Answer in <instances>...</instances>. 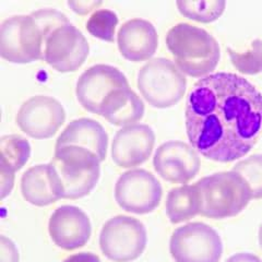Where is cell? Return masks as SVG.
Instances as JSON below:
<instances>
[{
	"mask_svg": "<svg viewBox=\"0 0 262 262\" xmlns=\"http://www.w3.org/2000/svg\"><path fill=\"white\" fill-rule=\"evenodd\" d=\"M169 252L175 262H220L223 243L214 228L202 222H192L173 232Z\"/></svg>",
	"mask_w": 262,
	"mask_h": 262,
	"instance_id": "ba28073f",
	"label": "cell"
},
{
	"mask_svg": "<svg viewBox=\"0 0 262 262\" xmlns=\"http://www.w3.org/2000/svg\"><path fill=\"white\" fill-rule=\"evenodd\" d=\"M232 170L246 180L251 190L252 199H262V154L251 155L239 161Z\"/></svg>",
	"mask_w": 262,
	"mask_h": 262,
	"instance_id": "cb8c5ba5",
	"label": "cell"
},
{
	"mask_svg": "<svg viewBox=\"0 0 262 262\" xmlns=\"http://www.w3.org/2000/svg\"><path fill=\"white\" fill-rule=\"evenodd\" d=\"M117 44L120 54L126 59L134 62L149 60L158 51V31L150 21L131 19L120 27Z\"/></svg>",
	"mask_w": 262,
	"mask_h": 262,
	"instance_id": "2e32d148",
	"label": "cell"
},
{
	"mask_svg": "<svg viewBox=\"0 0 262 262\" xmlns=\"http://www.w3.org/2000/svg\"><path fill=\"white\" fill-rule=\"evenodd\" d=\"M157 173L166 182L187 184L198 175L201 161L199 153L183 141H167L161 144L153 158Z\"/></svg>",
	"mask_w": 262,
	"mask_h": 262,
	"instance_id": "4fadbf2b",
	"label": "cell"
},
{
	"mask_svg": "<svg viewBox=\"0 0 262 262\" xmlns=\"http://www.w3.org/2000/svg\"><path fill=\"white\" fill-rule=\"evenodd\" d=\"M225 262H262V260L253 253L250 252H239L229 257Z\"/></svg>",
	"mask_w": 262,
	"mask_h": 262,
	"instance_id": "f546056e",
	"label": "cell"
},
{
	"mask_svg": "<svg viewBox=\"0 0 262 262\" xmlns=\"http://www.w3.org/2000/svg\"><path fill=\"white\" fill-rule=\"evenodd\" d=\"M129 86L126 76L111 64H94L80 76L76 94L84 110L98 115L101 106L114 90Z\"/></svg>",
	"mask_w": 262,
	"mask_h": 262,
	"instance_id": "7c38bea8",
	"label": "cell"
},
{
	"mask_svg": "<svg viewBox=\"0 0 262 262\" xmlns=\"http://www.w3.org/2000/svg\"><path fill=\"white\" fill-rule=\"evenodd\" d=\"M61 188L62 199H80L96 187L101 176V160L92 151L77 145L55 149L49 162Z\"/></svg>",
	"mask_w": 262,
	"mask_h": 262,
	"instance_id": "277c9868",
	"label": "cell"
},
{
	"mask_svg": "<svg viewBox=\"0 0 262 262\" xmlns=\"http://www.w3.org/2000/svg\"><path fill=\"white\" fill-rule=\"evenodd\" d=\"M63 262H102V260L92 252H79L67 257Z\"/></svg>",
	"mask_w": 262,
	"mask_h": 262,
	"instance_id": "f1b7e54d",
	"label": "cell"
},
{
	"mask_svg": "<svg viewBox=\"0 0 262 262\" xmlns=\"http://www.w3.org/2000/svg\"><path fill=\"white\" fill-rule=\"evenodd\" d=\"M147 233L140 220L116 215L106 222L100 234L103 255L114 262L135 261L145 250Z\"/></svg>",
	"mask_w": 262,
	"mask_h": 262,
	"instance_id": "52a82bcc",
	"label": "cell"
},
{
	"mask_svg": "<svg viewBox=\"0 0 262 262\" xmlns=\"http://www.w3.org/2000/svg\"><path fill=\"white\" fill-rule=\"evenodd\" d=\"M45 36L32 14L13 15L0 28V55L13 63L43 60Z\"/></svg>",
	"mask_w": 262,
	"mask_h": 262,
	"instance_id": "8992f818",
	"label": "cell"
},
{
	"mask_svg": "<svg viewBox=\"0 0 262 262\" xmlns=\"http://www.w3.org/2000/svg\"><path fill=\"white\" fill-rule=\"evenodd\" d=\"M19 250L8 237L0 236V262H19Z\"/></svg>",
	"mask_w": 262,
	"mask_h": 262,
	"instance_id": "484cf974",
	"label": "cell"
},
{
	"mask_svg": "<svg viewBox=\"0 0 262 262\" xmlns=\"http://www.w3.org/2000/svg\"><path fill=\"white\" fill-rule=\"evenodd\" d=\"M185 124L190 145L202 157L219 163L239 160L262 134V94L244 77L212 73L188 94Z\"/></svg>",
	"mask_w": 262,
	"mask_h": 262,
	"instance_id": "6da1fadb",
	"label": "cell"
},
{
	"mask_svg": "<svg viewBox=\"0 0 262 262\" xmlns=\"http://www.w3.org/2000/svg\"><path fill=\"white\" fill-rule=\"evenodd\" d=\"M144 103L134 90L124 86L114 90L101 106L98 115L114 126L136 125L144 116Z\"/></svg>",
	"mask_w": 262,
	"mask_h": 262,
	"instance_id": "d6986e66",
	"label": "cell"
},
{
	"mask_svg": "<svg viewBox=\"0 0 262 262\" xmlns=\"http://www.w3.org/2000/svg\"><path fill=\"white\" fill-rule=\"evenodd\" d=\"M155 134L144 124H136L119 129L112 143V159L117 166L131 168L149 160L154 149Z\"/></svg>",
	"mask_w": 262,
	"mask_h": 262,
	"instance_id": "9a60e30c",
	"label": "cell"
},
{
	"mask_svg": "<svg viewBox=\"0 0 262 262\" xmlns=\"http://www.w3.org/2000/svg\"><path fill=\"white\" fill-rule=\"evenodd\" d=\"M165 209L171 224L187 222L199 215V202L194 186L183 185L170 189L166 198Z\"/></svg>",
	"mask_w": 262,
	"mask_h": 262,
	"instance_id": "ffe728a7",
	"label": "cell"
},
{
	"mask_svg": "<svg viewBox=\"0 0 262 262\" xmlns=\"http://www.w3.org/2000/svg\"><path fill=\"white\" fill-rule=\"evenodd\" d=\"M23 198L36 207H47L62 199L61 188L51 164H38L21 177Z\"/></svg>",
	"mask_w": 262,
	"mask_h": 262,
	"instance_id": "e0dca14e",
	"label": "cell"
},
{
	"mask_svg": "<svg viewBox=\"0 0 262 262\" xmlns=\"http://www.w3.org/2000/svg\"><path fill=\"white\" fill-rule=\"evenodd\" d=\"M176 6L179 12L186 18L201 22L211 23L216 21L223 14L226 3L222 0H210V2H177Z\"/></svg>",
	"mask_w": 262,
	"mask_h": 262,
	"instance_id": "7402d4cb",
	"label": "cell"
},
{
	"mask_svg": "<svg viewBox=\"0 0 262 262\" xmlns=\"http://www.w3.org/2000/svg\"><path fill=\"white\" fill-rule=\"evenodd\" d=\"M199 215L223 220L238 215L252 200L246 180L234 170L220 171L199 179L194 185Z\"/></svg>",
	"mask_w": 262,
	"mask_h": 262,
	"instance_id": "3957f363",
	"label": "cell"
},
{
	"mask_svg": "<svg viewBox=\"0 0 262 262\" xmlns=\"http://www.w3.org/2000/svg\"><path fill=\"white\" fill-rule=\"evenodd\" d=\"M166 45L175 64L184 75L204 78L215 70L221 47L211 33L190 23H178L166 35Z\"/></svg>",
	"mask_w": 262,
	"mask_h": 262,
	"instance_id": "7a4b0ae2",
	"label": "cell"
},
{
	"mask_svg": "<svg viewBox=\"0 0 262 262\" xmlns=\"http://www.w3.org/2000/svg\"><path fill=\"white\" fill-rule=\"evenodd\" d=\"M102 5V2H68V6L79 14H86Z\"/></svg>",
	"mask_w": 262,
	"mask_h": 262,
	"instance_id": "83f0119b",
	"label": "cell"
},
{
	"mask_svg": "<svg viewBox=\"0 0 262 262\" xmlns=\"http://www.w3.org/2000/svg\"><path fill=\"white\" fill-rule=\"evenodd\" d=\"M0 165H5L14 173L23 168L31 157V144L20 135H7L0 139Z\"/></svg>",
	"mask_w": 262,
	"mask_h": 262,
	"instance_id": "44dd1931",
	"label": "cell"
},
{
	"mask_svg": "<svg viewBox=\"0 0 262 262\" xmlns=\"http://www.w3.org/2000/svg\"><path fill=\"white\" fill-rule=\"evenodd\" d=\"M77 145L92 151L101 162L107 157L108 135L100 122L91 118L72 120L57 138L55 149Z\"/></svg>",
	"mask_w": 262,
	"mask_h": 262,
	"instance_id": "ac0fdd59",
	"label": "cell"
},
{
	"mask_svg": "<svg viewBox=\"0 0 262 262\" xmlns=\"http://www.w3.org/2000/svg\"><path fill=\"white\" fill-rule=\"evenodd\" d=\"M227 51L233 66L243 75L253 76L262 72V39L253 40L246 52H237L231 47Z\"/></svg>",
	"mask_w": 262,
	"mask_h": 262,
	"instance_id": "603a6c76",
	"label": "cell"
},
{
	"mask_svg": "<svg viewBox=\"0 0 262 262\" xmlns=\"http://www.w3.org/2000/svg\"><path fill=\"white\" fill-rule=\"evenodd\" d=\"M258 239H259V246H260V249L262 250V223L259 227V234H258Z\"/></svg>",
	"mask_w": 262,
	"mask_h": 262,
	"instance_id": "4dcf8cb0",
	"label": "cell"
},
{
	"mask_svg": "<svg viewBox=\"0 0 262 262\" xmlns=\"http://www.w3.org/2000/svg\"><path fill=\"white\" fill-rule=\"evenodd\" d=\"M138 89L155 108H169L182 101L187 79L175 62L166 58L147 61L138 72Z\"/></svg>",
	"mask_w": 262,
	"mask_h": 262,
	"instance_id": "5b68a950",
	"label": "cell"
},
{
	"mask_svg": "<svg viewBox=\"0 0 262 262\" xmlns=\"http://www.w3.org/2000/svg\"><path fill=\"white\" fill-rule=\"evenodd\" d=\"M118 15L108 9L96 10L86 22V30L94 37L113 42L118 26Z\"/></svg>",
	"mask_w": 262,
	"mask_h": 262,
	"instance_id": "d4e9b609",
	"label": "cell"
},
{
	"mask_svg": "<svg viewBox=\"0 0 262 262\" xmlns=\"http://www.w3.org/2000/svg\"><path fill=\"white\" fill-rule=\"evenodd\" d=\"M89 53L90 46L83 33L68 22L46 37L43 60L57 71L72 72L84 63Z\"/></svg>",
	"mask_w": 262,
	"mask_h": 262,
	"instance_id": "30bf717a",
	"label": "cell"
},
{
	"mask_svg": "<svg viewBox=\"0 0 262 262\" xmlns=\"http://www.w3.org/2000/svg\"><path fill=\"white\" fill-rule=\"evenodd\" d=\"M66 120L61 103L47 95H35L24 102L16 114V125L35 139H48L57 134Z\"/></svg>",
	"mask_w": 262,
	"mask_h": 262,
	"instance_id": "8fae6325",
	"label": "cell"
},
{
	"mask_svg": "<svg viewBox=\"0 0 262 262\" xmlns=\"http://www.w3.org/2000/svg\"><path fill=\"white\" fill-rule=\"evenodd\" d=\"M15 173L5 165H0V189H2V199L9 195L13 189Z\"/></svg>",
	"mask_w": 262,
	"mask_h": 262,
	"instance_id": "4316f807",
	"label": "cell"
},
{
	"mask_svg": "<svg viewBox=\"0 0 262 262\" xmlns=\"http://www.w3.org/2000/svg\"><path fill=\"white\" fill-rule=\"evenodd\" d=\"M48 232L54 244L63 250H76L91 238V221L84 211L75 206L57 208L49 219Z\"/></svg>",
	"mask_w": 262,
	"mask_h": 262,
	"instance_id": "5bb4252c",
	"label": "cell"
},
{
	"mask_svg": "<svg viewBox=\"0 0 262 262\" xmlns=\"http://www.w3.org/2000/svg\"><path fill=\"white\" fill-rule=\"evenodd\" d=\"M162 185L152 173L142 168L121 174L115 185V200L129 213L147 214L157 209L162 200Z\"/></svg>",
	"mask_w": 262,
	"mask_h": 262,
	"instance_id": "9c48e42d",
	"label": "cell"
}]
</instances>
